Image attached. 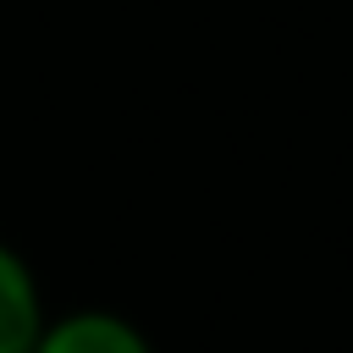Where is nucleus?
I'll return each mask as SVG.
<instances>
[{
    "label": "nucleus",
    "mask_w": 353,
    "mask_h": 353,
    "mask_svg": "<svg viewBox=\"0 0 353 353\" xmlns=\"http://www.w3.org/2000/svg\"><path fill=\"white\" fill-rule=\"evenodd\" d=\"M44 320H50V309H44V287L28 265V254L0 237V353H33Z\"/></svg>",
    "instance_id": "obj_2"
},
{
    "label": "nucleus",
    "mask_w": 353,
    "mask_h": 353,
    "mask_svg": "<svg viewBox=\"0 0 353 353\" xmlns=\"http://www.w3.org/2000/svg\"><path fill=\"white\" fill-rule=\"evenodd\" d=\"M33 353H154L149 331L116 309H66V314H50Z\"/></svg>",
    "instance_id": "obj_1"
}]
</instances>
